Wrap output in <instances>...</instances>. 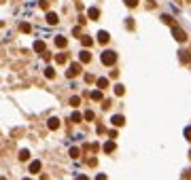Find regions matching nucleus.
Returning <instances> with one entry per match:
<instances>
[{"instance_id":"nucleus-1","label":"nucleus","mask_w":191,"mask_h":180,"mask_svg":"<svg viewBox=\"0 0 191 180\" xmlns=\"http://www.w3.org/2000/svg\"><path fill=\"white\" fill-rule=\"evenodd\" d=\"M100 60H102L104 66H113V64L117 61V53H115V51H104V53L100 55Z\"/></svg>"},{"instance_id":"nucleus-2","label":"nucleus","mask_w":191,"mask_h":180,"mask_svg":"<svg viewBox=\"0 0 191 180\" xmlns=\"http://www.w3.org/2000/svg\"><path fill=\"white\" fill-rule=\"evenodd\" d=\"M172 36H174L179 43H185V40H187V32H185V30H180L179 25H174V28H172Z\"/></svg>"},{"instance_id":"nucleus-3","label":"nucleus","mask_w":191,"mask_h":180,"mask_svg":"<svg viewBox=\"0 0 191 180\" xmlns=\"http://www.w3.org/2000/svg\"><path fill=\"white\" fill-rule=\"evenodd\" d=\"M79 74H81V64H72L70 68L66 70V76H68V79H74V76H79Z\"/></svg>"},{"instance_id":"nucleus-4","label":"nucleus","mask_w":191,"mask_h":180,"mask_svg":"<svg viewBox=\"0 0 191 180\" xmlns=\"http://www.w3.org/2000/svg\"><path fill=\"white\" fill-rule=\"evenodd\" d=\"M108 40H110V34L104 32V30H100V32H98V43H100V45H106Z\"/></svg>"},{"instance_id":"nucleus-5","label":"nucleus","mask_w":191,"mask_h":180,"mask_svg":"<svg viewBox=\"0 0 191 180\" xmlns=\"http://www.w3.org/2000/svg\"><path fill=\"white\" fill-rule=\"evenodd\" d=\"M47 127L49 129H60V119H58V117H51V119L47 121Z\"/></svg>"},{"instance_id":"nucleus-6","label":"nucleus","mask_w":191,"mask_h":180,"mask_svg":"<svg viewBox=\"0 0 191 180\" xmlns=\"http://www.w3.org/2000/svg\"><path fill=\"white\" fill-rule=\"evenodd\" d=\"M79 60H81V64H87V61H91V53L85 49V51H81V53H79Z\"/></svg>"},{"instance_id":"nucleus-7","label":"nucleus","mask_w":191,"mask_h":180,"mask_svg":"<svg viewBox=\"0 0 191 180\" xmlns=\"http://www.w3.org/2000/svg\"><path fill=\"white\" fill-rule=\"evenodd\" d=\"M66 45H68V38H66V36H55V47L64 49Z\"/></svg>"},{"instance_id":"nucleus-8","label":"nucleus","mask_w":191,"mask_h":180,"mask_svg":"<svg viewBox=\"0 0 191 180\" xmlns=\"http://www.w3.org/2000/svg\"><path fill=\"white\" fill-rule=\"evenodd\" d=\"M58 21H60V17H58L55 13H51V11H49V13H47V24H49V25H55Z\"/></svg>"},{"instance_id":"nucleus-9","label":"nucleus","mask_w":191,"mask_h":180,"mask_svg":"<svg viewBox=\"0 0 191 180\" xmlns=\"http://www.w3.org/2000/svg\"><path fill=\"white\" fill-rule=\"evenodd\" d=\"M40 168H43V165H40V161H32V163H30V174H38Z\"/></svg>"},{"instance_id":"nucleus-10","label":"nucleus","mask_w":191,"mask_h":180,"mask_svg":"<svg viewBox=\"0 0 191 180\" xmlns=\"http://www.w3.org/2000/svg\"><path fill=\"white\" fill-rule=\"evenodd\" d=\"M113 125H115V127H121V125H123V123H125V119H123V117H121V115H115V117H113Z\"/></svg>"},{"instance_id":"nucleus-11","label":"nucleus","mask_w":191,"mask_h":180,"mask_svg":"<svg viewBox=\"0 0 191 180\" xmlns=\"http://www.w3.org/2000/svg\"><path fill=\"white\" fill-rule=\"evenodd\" d=\"M102 148H104V153H113L117 146H115V142H113V140H108V142H104V146H102Z\"/></svg>"},{"instance_id":"nucleus-12","label":"nucleus","mask_w":191,"mask_h":180,"mask_svg":"<svg viewBox=\"0 0 191 180\" xmlns=\"http://www.w3.org/2000/svg\"><path fill=\"white\" fill-rule=\"evenodd\" d=\"M87 17H89V19H98V17H100V11H98L96 7H91V9L87 11Z\"/></svg>"},{"instance_id":"nucleus-13","label":"nucleus","mask_w":191,"mask_h":180,"mask_svg":"<svg viewBox=\"0 0 191 180\" xmlns=\"http://www.w3.org/2000/svg\"><path fill=\"white\" fill-rule=\"evenodd\" d=\"M81 45H83L85 49H87V47H91V45H94V40H91V36H81Z\"/></svg>"},{"instance_id":"nucleus-14","label":"nucleus","mask_w":191,"mask_h":180,"mask_svg":"<svg viewBox=\"0 0 191 180\" xmlns=\"http://www.w3.org/2000/svg\"><path fill=\"white\" fill-rule=\"evenodd\" d=\"M34 51L36 53H45V43H43V40H36L34 43Z\"/></svg>"},{"instance_id":"nucleus-15","label":"nucleus","mask_w":191,"mask_h":180,"mask_svg":"<svg viewBox=\"0 0 191 180\" xmlns=\"http://www.w3.org/2000/svg\"><path fill=\"white\" fill-rule=\"evenodd\" d=\"M89 97H91V100H96V102H100V100H102V89H96V91H91V93H89Z\"/></svg>"},{"instance_id":"nucleus-16","label":"nucleus","mask_w":191,"mask_h":180,"mask_svg":"<svg viewBox=\"0 0 191 180\" xmlns=\"http://www.w3.org/2000/svg\"><path fill=\"white\" fill-rule=\"evenodd\" d=\"M55 61H58V64H66V61H68V53H60V55H55Z\"/></svg>"},{"instance_id":"nucleus-17","label":"nucleus","mask_w":191,"mask_h":180,"mask_svg":"<svg viewBox=\"0 0 191 180\" xmlns=\"http://www.w3.org/2000/svg\"><path fill=\"white\" fill-rule=\"evenodd\" d=\"M45 76H47L49 81H51V79H55V70H53L51 66H47V68H45Z\"/></svg>"},{"instance_id":"nucleus-18","label":"nucleus","mask_w":191,"mask_h":180,"mask_svg":"<svg viewBox=\"0 0 191 180\" xmlns=\"http://www.w3.org/2000/svg\"><path fill=\"white\" fill-rule=\"evenodd\" d=\"M179 57H180V61H183V64H187V61H189V60H191V55H189V51H180V55H179Z\"/></svg>"},{"instance_id":"nucleus-19","label":"nucleus","mask_w":191,"mask_h":180,"mask_svg":"<svg viewBox=\"0 0 191 180\" xmlns=\"http://www.w3.org/2000/svg\"><path fill=\"white\" fill-rule=\"evenodd\" d=\"M28 159H30V151H19V161H28Z\"/></svg>"},{"instance_id":"nucleus-20","label":"nucleus","mask_w":191,"mask_h":180,"mask_svg":"<svg viewBox=\"0 0 191 180\" xmlns=\"http://www.w3.org/2000/svg\"><path fill=\"white\" fill-rule=\"evenodd\" d=\"M81 119H83V115H81V112H72V117H70L72 123H81Z\"/></svg>"},{"instance_id":"nucleus-21","label":"nucleus","mask_w":191,"mask_h":180,"mask_svg":"<svg viewBox=\"0 0 191 180\" xmlns=\"http://www.w3.org/2000/svg\"><path fill=\"white\" fill-rule=\"evenodd\" d=\"M96 83H98V87H100V89H106V87H108V79H98Z\"/></svg>"},{"instance_id":"nucleus-22","label":"nucleus","mask_w":191,"mask_h":180,"mask_svg":"<svg viewBox=\"0 0 191 180\" xmlns=\"http://www.w3.org/2000/svg\"><path fill=\"white\" fill-rule=\"evenodd\" d=\"M125 93V87L123 85H115V96H123Z\"/></svg>"},{"instance_id":"nucleus-23","label":"nucleus","mask_w":191,"mask_h":180,"mask_svg":"<svg viewBox=\"0 0 191 180\" xmlns=\"http://www.w3.org/2000/svg\"><path fill=\"white\" fill-rule=\"evenodd\" d=\"M19 30H21V32H30V30H32V25L28 24V21H24V24H19Z\"/></svg>"},{"instance_id":"nucleus-24","label":"nucleus","mask_w":191,"mask_h":180,"mask_svg":"<svg viewBox=\"0 0 191 180\" xmlns=\"http://www.w3.org/2000/svg\"><path fill=\"white\" fill-rule=\"evenodd\" d=\"M79 153H81V151H79L77 146H72V148H70V157H72V159H79Z\"/></svg>"},{"instance_id":"nucleus-25","label":"nucleus","mask_w":191,"mask_h":180,"mask_svg":"<svg viewBox=\"0 0 191 180\" xmlns=\"http://www.w3.org/2000/svg\"><path fill=\"white\" fill-rule=\"evenodd\" d=\"M79 104H81V100H79L77 96H74V97H70V106H72V108H77Z\"/></svg>"},{"instance_id":"nucleus-26","label":"nucleus","mask_w":191,"mask_h":180,"mask_svg":"<svg viewBox=\"0 0 191 180\" xmlns=\"http://www.w3.org/2000/svg\"><path fill=\"white\" fill-rule=\"evenodd\" d=\"M83 117H85L87 121H91V119H94V112H91V110H85V115H83Z\"/></svg>"},{"instance_id":"nucleus-27","label":"nucleus","mask_w":191,"mask_h":180,"mask_svg":"<svg viewBox=\"0 0 191 180\" xmlns=\"http://www.w3.org/2000/svg\"><path fill=\"white\" fill-rule=\"evenodd\" d=\"M185 138L191 142V125H189V127H185Z\"/></svg>"},{"instance_id":"nucleus-28","label":"nucleus","mask_w":191,"mask_h":180,"mask_svg":"<svg viewBox=\"0 0 191 180\" xmlns=\"http://www.w3.org/2000/svg\"><path fill=\"white\" fill-rule=\"evenodd\" d=\"M123 2H125V4H128V7H136V4H138V0H123Z\"/></svg>"},{"instance_id":"nucleus-29","label":"nucleus","mask_w":191,"mask_h":180,"mask_svg":"<svg viewBox=\"0 0 191 180\" xmlns=\"http://www.w3.org/2000/svg\"><path fill=\"white\" fill-rule=\"evenodd\" d=\"M38 4H40V9H49V0H40Z\"/></svg>"},{"instance_id":"nucleus-30","label":"nucleus","mask_w":191,"mask_h":180,"mask_svg":"<svg viewBox=\"0 0 191 180\" xmlns=\"http://www.w3.org/2000/svg\"><path fill=\"white\" fill-rule=\"evenodd\" d=\"M85 81H87V83H94V81H96L94 74H85Z\"/></svg>"},{"instance_id":"nucleus-31","label":"nucleus","mask_w":191,"mask_h":180,"mask_svg":"<svg viewBox=\"0 0 191 180\" xmlns=\"http://www.w3.org/2000/svg\"><path fill=\"white\" fill-rule=\"evenodd\" d=\"M185 180H191V169L187 172V174H185Z\"/></svg>"},{"instance_id":"nucleus-32","label":"nucleus","mask_w":191,"mask_h":180,"mask_svg":"<svg viewBox=\"0 0 191 180\" xmlns=\"http://www.w3.org/2000/svg\"><path fill=\"white\" fill-rule=\"evenodd\" d=\"M77 180H89L87 176H77Z\"/></svg>"},{"instance_id":"nucleus-33","label":"nucleus","mask_w":191,"mask_h":180,"mask_svg":"<svg viewBox=\"0 0 191 180\" xmlns=\"http://www.w3.org/2000/svg\"><path fill=\"white\" fill-rule=\"evenodd\" d=\"M24 180H32V178H24Z\"/></svg>"},{"instance_id":"nucleus-34","label":"nucleus","mask_w":191,"mask_h":180,"mask_svg":"<svg viewBox=\"0 0 191 180\" xmlns=\"http://www.w3.org/2000/svg\"><path fill=\"white\" fill-rule=\"evenodd\" d=\"M0 180H7V178H0Z\"/></svg>"},{"instance_id":"nucleus-35","label":"nucleus","mask_w":191,"mask_h":180,"mask_svg":"<svg viewBox=\"0 0 191 180\" xmlns=\"http://www.w3.org/2000/svg\"><path fill=\"white\" fill-rule=\"evenodd\" d=\"M189 159H191V153H189Z\"/></svg>"}]
</instances>
